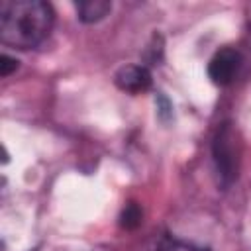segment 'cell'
<instances>
[{
    "mask_svg": "<svg viewBox=\"0 0 251 251\" xmlns=\"http://www.w3.org/2000/svg\"><path fill=\"white\" fill-rule=\"evenodd\" d=\"M53 8L41 0H4L0 4V41L16 49L37 47L53 27Z\"/></svg>",
    "mask_w": 251,
    "mask_h": 251,
    "instance_id": "obj_1",
    "label": "cell"
},
{
    "mask_svg": "<svg viewBox=\"0 0 251 251\" xmlns=\"http://www.w3.org/2000/svg\"><path fill=\"white\" fill-rule=\"evenodd\" d=\"M212 153H214V163H216V171L222 180V186L224 188L231 186L233 180L237 178L241 147H239L237 131L233 129V126L229 122H226L218 127L214 145H212Z\"/></svg>",
    "mask_w": 251,
    "mask_h": 251,
    "instance_id": "obj_2",
    "label": "cell"
},
{
    "mask_svg": "<svg viewBox=\"0 0 251 251\" xmlns=\"http://www.w3.org/2000/svg\"><path fill=\"white\" fill-rule=\"evenodd\" d=\"M239 67H241V53L235 51V49H231V47H224V49H220L210 59V63H208V75H210V78H212L214 84L226 86V84H229L235 78Z\"/></svg>",
    "mask_w": 251,
    "mask_h": 251,
    "instance_id": "obj_3",
    "label": "cell"
},
{
    "mask_svg": "<svg viewBox=\"0 0 251 251\" xmlns=\"http://www.w3.org/2000/svg\"><path fill=\"white\" fill-rule=\"evenodd\" d=\"M114 80H116L118 88L137 94L151 86V73L143 65H126L116 73Z\"/></svg>",
    "mask_w": 251,
    "mask_h": 251,
    "instance_id": "obj_4",
    "label": "cell"
},
{
    "mask_svg": "<svg viewBox=\"0 0 251 251\" xmlns=\"http://www.w3.org/2000/svg\"><path fill=\"white\" fill-rule=\"evenodd\" d=\"M112 10V4L106 0H84L76 4V14L78 20L84 24H96L104 20Z\"/></svg>",
    "mask_w": 251,
    "mask_h": 251,
    "instance_id": "obj_5",
    "label": "cell"
},
{
    "mask_svg": "<svg viewBox=\"0 0 251 251\" xmlns=\"http://www.w3.org/2000/svg\"><path fill=\"white\" fill-rule=\"evenodd\" d=\"M157 251H210V249H204V247H198V245H192V243H186V241H178L175 237L165 235L159 241Z\"/></svg>",
    "mask_w": 251,
    "mask_h": 251,
    "instance_id": "obj_6",
    "label": "cell"
},
{
    "mask_svg": "<svg viewBox=\"0 0 251 251\" xmlns=\"http://www.w3.org/2000/svg\"><path fill=\"white\" fill-rule=\"evenodd\" d=\"M139 222H141V210L137 208V204H127L122 212V226L131 229V227L139 226Z\"/></svg>",
    "mask_w": 251,
    "mask_h": 251,
    "instance_id": "obj_7",
    "label": "cell"
},
{
    "mask_svg": "<svg viewBox=\"0 0 251 251\" xmlns=\"http://www.w3.org/2000/svg\"><path fill=\"white\" fill-rule=\"evenodd\" d=\"M157 110H159V118L163 122H169V118L173 116V106L163 94H157Z\"/></svg>",
    "mask_w": 251,
    "mask_h": 251,
    "instance_id": "obj_8",
    "label": "cell"
},
{
    "mask_svg": "<svg viewBox=\"0 0 251 251\" xmlns=\"http://www.w3.org/2000/svg\"><path fill=\"white\" fill-rule=\"evenodd\" d=\"M18 69V59L10 57V55H2V63H0V75L2 76H8L12 71Z\"/></svg>",
    "mask_w": 251,
    "mask_h": 251,
    "instance_id": "obj_9",
    "label": "cell"
}]
</instances>
